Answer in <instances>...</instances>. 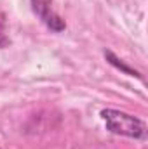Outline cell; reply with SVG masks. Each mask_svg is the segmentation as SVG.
<instances>
[{"mask_svg": "<svg viewBox=\"0 0 148 149\" xmlns=\"http://www.w3.org/2000/svg\"><path fill=\"white\" fill-rule=\"evenodd\" d=\"M101 118L106 125V130L117 135H125L132 139H147V125L140 118L117 109H103Z\"/></svg>", "mask_w": 148, "mask_h": 149, "instance_id": "cell-1", "label": "cell"}, {"mask_svg": "<svg viewBox=\"0 0 148 149\" xmlns=\"http://www.w3.org/2000/svg\"><path fill=\"white\" fill-rule=\"evenodd\" d=\"M32 9L40 21L54 31L65 30V21L52 10V0H32Z\"/></svg>", "mask_w": 148, "mask_h": 149, "instance_id": "cell-2", "label": "cell"}, {"mask_svg": "<svg viewBox=\"0 0 148 149\" xmlns=\"http://www.w3.org/2000/svg\"><path fill=\"white\" fill-rule=\"evenodd\" d=\"M9 35H7V17L5 14L0 10V49L9 45Z\"/></svg>", "mask_w": 148, "mask_h": 149, "instance_id": "cell-3", "label": "cell"}]
</instances>
